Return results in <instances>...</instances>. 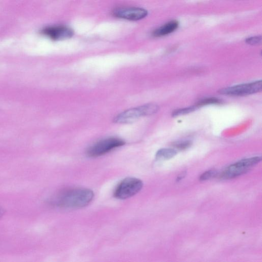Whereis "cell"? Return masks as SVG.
I'll list each match as a JSON object with an SVG mask.
<instances>
[{
	"label": "cell",
	"instance_id": "cell-1",
	"mask_svg": "<svg viewBox=\"0 0 262 262\" xmlns=\"http://www.w3.org/2000/svg\"><path fill=\"white\" fill-rule=\"evenodd\" d=\"M94 195L87 188H72L60 192L52 198L50 203L52 205L64 208H81L89 204Z\"/></svg>",
	"mask_w": 262,
	"mask_h": 262
},
{
	"label": "cell",
	"instance_id": "cell-2",
	"mask_svg": "<svg viewBox=\"0 0 262 262\" xmlns=\"http://www.w3.org/2000/svg\"><path fill=\"white\" fill-rule=\"evenodd\" d=\"M160 107L156 104L149 103L144 105L129 109L118 115L114 121L118 123H130L138 119L145 116H149L159 111Z\"/></svg>",
	"mask_w": 262,
	"mask_h": 262
},
{
	"label": "cell",
	"instance_id": "cell-3",
	"mask_svg": "<svg viewBox=\"0 0 262 262\" xmlns=\"http://www.w3.org/2000/svg\"><path fill=\"white\" fill-rule=\"evenodd\" d=\"M262 160L261 157H251L241 160L230 165L220 175L222 180H230L248 172L251 167L258 164Z\"/></svg>",
	"mask_w": 262,
	"mask_h": 262
},
{
	"label": "cell",
	"instance_id": "cell-4",
	"mask_svg": "<svg viewBox=\"0 0 262 262\" xmlns=\"http://www.w3.org/2000/svg\"><path fill=\"white\" fill-rule=\"evenodd\" d=\"M142 187L143 182L137 178H125L115 189L114 196L120 199H126L137 194Z\"/></svg>",
	"mask_w": 262,
	"mask_h": 262
},
{
	"label": "cell",
	"instance_id": "cell-5",
	"mask_svg": "<svg viewBox=\"0 0 262 262\" xmlns=\"http://www.w3.org/2000/svg\"><path fill=\"white\" fill-rule=\"evenodd\" d=\"M262 89V82L261 80L225 88L220 90L219 93L229 96H245L261 92Z\"/></svg>",
	"mask_w": 262,
	"mask_h": 262
},
{
	"label": "cell",
	"instance_id": "cell-6",
	"mask_svg": "<svg viewBox=\"0 0 262 262\" xmlns=\"http://www.w3.org/2000/svg\"><path fill=\"white\" fill-rule=\"evenodd\" d=\"M125 142L117 138H109L101 141L89 149L87 154L91 157H97L106 154L123 145Z\"/></svg>",
	"mask_w": 262,
	"mask_h": 262
},
{
	"label": "cell",
	"instance_id": "cell-7",
	"mask_svg": "<svg viewBox=\"0 0 262 262\" xmlns=\"http://www.w3.org/2000/svg\"><path fill=\"white\" fill-rule=\"evenodd\" d=\"M113 14L115 17L119 18L129 20H139L147 16L148 13L141 8L121 7L115 9Z\"/></svg>",
	"mask_w": 262,
	"mask_h": 262
},
{
	"label": "cell",
	"instance_id": "cell-8",
	"mask_svg": "<svg viewBox=\"0 0 262 262\" xmlns=\"http://www.w3.org/2000/svg\"><path fill=\"white\" fill-rule=\"evenodd\" d=\"M41 34L54 40H59L71 38L74 35L72 29L61 25L51 26L43 28Z\"/></svg>",
	"mask_w": 262,
	"mask_h": 262
},
{
	"label": "cell",
	"instance_id": "cell-9",
	"mask_svg": "<svg viewBox=\"0 0 262 262\" xmlns=\"http://www.w3.org/2000/svg\"><path fill=\"white\" fill-rule=\"evenodd\" d=\"M179 26V23L176 20H172V21L167 23L160 28L155 30L153 35L155 37H162L168 35L174 32Z\"/></svg>",
	"mask_w": 262,
	"mask_h": 262
},
{
	"label": "cell",
	"instance_id": "cell-10",
	"mask_svg": "<svg viewBox=\"0 0 262 262\" xmlns=\"http://www.w3.org/2000/svg\"><path fill=\"white\" fill-rule=\"evenodd\" d=\"M177 154V151L172 149H162L157 152L156 158L161 160H167L173 158Z\"/></svg>",
	"mask_w": 262,
	"mask_h": 262
},
{
	"label": "cell",
	"instance_id": "cell-11",
	"mask_svg": "<svg viewBox=\"0 0 262 262\" xmlns=\"http://www.w3.org/2000/svg\"><path fill=\"white\" fill-rule=\"evenodd\" d=\"M197 108L196 106H193L176 110L173 112L172 116L173 117H177L191 113V112L195 111Z\"/></svg>",
	"mask_w": 262,
	"mask_h": 262
},
{
	"label": "cell",
	"instance_id": "cell-12",
	"mask_svg": "<svg viewBox=\"0 0 262 262\" xmlns=\"http://www.w3.org/2000/svg\"><path fill=\"white\" fill-rule=\"evenodd\" d=\"M221 102L220 100L215 98H207L201 101H199L196 103V107H199L208 105L211 104H218Z\"/></svg>",
	"mask_w": 262,
	"mask_h": 262
},
{
	"label": "cell",
	"instance_id": "cell-13",
	"mask_svg": "<svg viewBox=\"0 0 262 262\" xmlns=\"http://www.w3.org/2000/svg\"><path fill=\"white\" fill-rule=\"evenodd\" d=\"M192 143L190 141H181L175 142L173 146L174 147L179 150H184L189 148L191 146Z\"/></svg>",
	"mask_w": 262,
	"mask_h": 262
},
{
	"label": "cell",
	"instance_id": "cell-14",
	"mask_svg": "<svg viewBox=\"0 0 262 262\" xmlns=\"http://www.w3.org/2000/svg\"><path fill=\"white\" fill-rule=\"evenodd\" d=\"M217 172L215 170L208 171L203 173L200 177L201 181H205L211 179L213 177L216 176Z\"/></svg>",
	"mask_w": 262,
	"mask_h": 262
},
{
	"label": "cell",
	"instance_id": "cell-15",
	"mask_svg": "<svg viewBox=\"0 0 262 262\" xmlns=\"http://www.w3.org/2000/svg\"><path fill=\"white\" fill-rule=\"evenodd\" d=\"M262 37L261 36H256L249 38L246 40L247 44L250 45H259L261 43Z\"/></svg>",
	"mask_w": 262,
	"mask_h": 262
},
{
	"label": "cell",
	"instance_id": "cell-16",
	"mask_svg": "<svg viewBox=\"0 0 262 262\" xmlns=\"http://www.w3.org/2000/svg\"><path fill=\"white\" fill-rule=\"evenodd\" d=\"M5 213V209L2 206H0V218L3 216Z\"/></svg>",
	"mask_w": 262,
	"mask_h": 262
}]
</instances>
